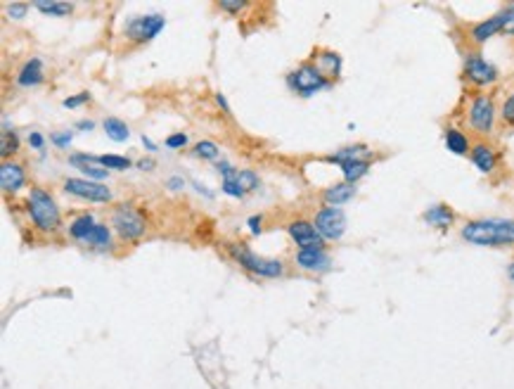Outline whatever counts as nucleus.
I'll return each instance as SVG.
<instances>
[{"instance_id":"obj_16","label":"nucleus","mask_w":514,"mask_h":389,"mask_svg":"<svg viewBox=\"0 0 514 389\" xmlns=\"http://www.w3.org/2000/svg\"><path fill=\"white\" fill-rule=\"evenodd\" d=\"M455 218H457V214L443 202L431 204L429 209H424V214H422V221H424L427 226L438 228V230H448L452 223H455Z\"/></svg>"},{"instance_id":"obj_23","label":"nucleus","mask_w":514,"mask_h":389,"mask_svg":"<svg viewBox=\"0 0 514 389\" xmlns=\"http://www.w3.org/2000/svg\"><path fill=\"white\" fill-rule=\"evenodd\" d=\"M20 152V136L10 129V121L3 119V141H0V155H3V162L10 160V155Z\"/></svg>"},{"instance_id":"obj_12","label":"nucleus","mask_w":514,"mask_h":389,"mask_svg":"<svg viewBox=\"0 0 514 389\" xmlns=\"http://www.w3.org/2000/svg\"><path fill=\"white\" fill-rule=\"evenodd\" d=\"M297 266L301 271H308V273H325L332 269V259H329V254L325 252L322 247H315V249H299L297 252Z\"/></svg>"},{"instance_id":"obj_44","label":"nucleus","mask_w":514,"mask_h":389,"mask_svg":"<svg viewBox=\"0 0 514 389\" xmlns=\"http://www.w3.org/2000/svg\"><path fill=\"white\" fill-rule=\"evenodd\" d=\"M155 167H157V162H155V160H150V157H147V160H140V162H138V169H140V171H155Z\"/></svg>"},{"instance_id":"obj_40","label":"nucleus","mask_w":514,"mask_h":389,"mask_svg":"<svg viewBox=\"0 0 514 389\" xmlns=\"http://www.w3.org/2000/svg\"><path fill=\"white\" fill-rule=\"evenodd\" d=\"M50 141L57 145V148H69L71 145V133L69 131H62V133H50Z\"/></svg>"},{"instance_id":"obj_18","label":"nucleus","mask_w":514,"mask_h":389,"mask_svg":"<svg viewBox=\"0 0 514 389\" xmlns=\"http://www.w3.org/2000/svg\"><path fill=\"white\" fill-rule=\"evenodd\" d=\"M443 145L445 150L452 152V155L457 157H469V152H472V141H469L467 133H462L460 129H455V126H448V129L443 131Z\"/></svg>"},{"instance_id":"obj_3","label":"nucleus","mask_w":514,"mask_h":389,"mask_svg":"<svg viewBox=\"0 0 514 389\" xmlns=\"http://www.w3.org/2000/svg\"><path fill=\"white\" fill-rule=\"evenodd\" d=\"M228 254L232 257V261L242 266L244 271L254 273V276L261 278H280L285 273V264L280 259H266L254 254L247 245H237V242H230L228 245Z\"/></svg>"},{"instance_id":"obj_35","label":"nucleus","mask_w":514,"mask_h":389,"mask_svg":"<svg viewBox=\"0 0 514 389\" xmlns=\"http://www.w3.org/2000/svg\"><path fill=\"white\" fill-rule=\"evenodd\" d=\"M187 145V136L185 133H171V136L166 138V143H164V148L169 150H180Z\"/></svg>"},{"instance_id":"obj_24","label":"nucleus","mask_w":514,"mask_h":389,"mask_svg":"<svg viewBox=\"0 0 514 389\" xmlns=\"http://www.w3.org/2000/svg\"><path fill=\"white\" fill-rule=\"evenodd\" d=\"M102 126H105L107 138H109V141H114V143H126L128 138H131V129L126 126V121H121L116 117L105 119V124H102Z\"/></svg>"},{"instance_id":"obj_28","label":"nucleus","mask_w":514,"mask_h":389,"mask_svg":"<svg viewBox=\"0 0 514 389\" xmlns=\"http://www.w3.org/2000/svg\"><path fill=\"white\" fill-rule=\"evenodd\" d=\"M97 164L105 169H114V171H124V169L131 167V160L121 155H100L97 157Z\"/></svg>"},{"instance_id":"obj_41","label":"nucleus","mask_w":514,"mask_h":389,"mask_svg":"<svg viewBox=\"0 0 514 389\" xmlns=\"http://www.w3.org/2000/svg\"><path fill=\"white\" fill-rule=\"evenodd\" d=\"M29 145H31L34 150H38V152L45 150V138H43V133H38V131L29 133Z\"/></svg>"},{"instance_id":"obj_36","label":"nucleus","mask_w":514,"mask_h":389,"mask_svg":"<svg viewBox=\"0 0 514 389\" xmlns=\"http://www.w3.org/2000/svg\"><path fill=\"white\" fill-rule=\"evenodd\" d=\"M503 15H505L503 34H505V36H514V3L505 5V8H503Z\"/></svg>"},{"instance_id":"obj_46","label":"nucleus","mask_w":514,"mask_h":389,"mask_svg":"<svg viewBox=\"0 0 514 389\" xmlns=\"http://www.w3.org/2000/svg\"><path fill=\"white\" fill-rule=\"evenodd\" d=\"M76 129H81V131H93L95 129V124H93V121H78V124H76Z\"/></svg>"},{"instance_id":"obj_2","label":"nucleus","mask_w":514,"mask_h":389,"mask_svg":"<svg viewBox=\"0 0 514 389\" xmlns=\"http://www.w3.org/2000/svg\"><path fill=\"white\" fill-rule=\"evenodd\" d=\"M27 211L31 216L34 226L43 230V233H52L62 223V214H59V206L55 202V197L43 188H31L27 197Z\"/></svg>"},{"instance_id":"obj_42","label":"nucleus","mask_w":514,"mask_h":389,"mask_svg":"<svg viewBox=\"0 0 514 389\" xmlns=\"http://www.w3.org/2000/svg\"><path fill=\"white\" fill-rule=\"evenodd\" d=\"M247 226H249V230H252V235H261V230H263V216H249Z\"/></svg>"},{"instance_id":"obj_47","label":"nucleus","mask_w":514,"mask_h":389,"mask_svg":"<svg viewBox=\"0 0 514 389\" xmlns=\"http://www.w3.org/2000/svg\"><path fill=\"white\" fill-rule=\"evenodd\" d=\"M143 145H145V148L150 150V152H157V145L152 143V141H150V138H147V136H143Z\"/></svg>"},{"instance_id":"obj_19","label":"nucleus","mask_w":514,"mask_h":389,"mask_svg":"<svg viewBox=\"0 0 514 389\" xmlns=\"http://www.w3.org/2000/svg\"><path fill=\"white\" fill-rule=\"evenodd\" d=\"M358 194V188L346 183V181H341V183H334L322 190V202L327 206H341L346 202H351L353 197Z\"/></svg>"},{"instance_id":"obj_10","label":"nucleus","mask_w":514,"mask_h":389,"mask_svg":"<svg viewBox=\"0 0 514 389\" xmlns=\"http://www.w3.org/2000/svg\"><path fill=\"white\" fill-rule=\"evenodd\" d=\"M64 192L73 194V197L88 199V202H109L112 199V190L102 183L88 178H66L64 181Z\"/></svg>"},{"instance_id":"obj_37","label":"nucleus","mask_w":514,"mask_h":389,"mask_svg":"<svg viewBox=\"0 0 514 389\" xmlns=\"http://www.w3.org/2000/svg\"><path fill=\"white\" fill-rule=\"evenodd\" d=\"M244 8H247V0H223V3H220V10L230 12V15H237V12H242Z\"/></svg>"},{"instance_id":"obj_13","label":"nucleus","mask_w":514,"mask_h":389,"mask_svg":"<svg viewBox=\"0 0 514 389\" xmlns=\"http://www.w3.org/2000/svg\"><path fill=\"white\" fill-rule=\"evenodd\" d=\"M503 27H505V15H503V10H500V12H495L493 17H488V20L476 22L474 27L469 29V41H472L474 45H483V43H488L493 36L503 34Z\"/></svg>"},{"instance_id":"obj_49","label":"nucleus","mask_w":514,"mask_h":389,"mask_svg":"<svg viewBox=\"0 0 514 389\" xmlns=\"http://www.w3.org/2000/svg\"><path fill=\"white\" fill-rule=\"evenodd\" d=\"M507 276H510V281L514 283V259L510 261V266H507Z\"/></svg>"},{"instance_id":"obj_31","label":"nucleus","mask_w":514,"mask_h":389,"mask_svg":"<svg viewBox=\"0 0 514 389\" xmlns=\"http://www.w3.org/2000/svg\"><path fill=\"white\" fill-rule=\"evenodd\" d=\"M194 157H199V160H216L220 148L213 141H199L197 145H194Z\"/></svg>"},{"instance_id":"obj_25","label":"nucleus","mask_w":514,"mask_h":389,"mask_svg":"<svg viewBox=\"0 0 514 389\" xmlns=\"http://www.w3.org/2000/svg\"><path fill=\"white\" fill-rule=\"evenodd\" d=\"M34 8L38 12H43V15H48V17H66L73 12V5L62 3V0H50V3H45V0H36Z\"/></svg>"},{"instance_id":"obj_39","label":"nucleus","mask_w":514,"mask_h":389,"mask_svg":"<svg viewBox=\"0 0 514 389\" xmlns=\"http://www.w3.org/2000/svg\"><path fill=\"white\" fill-rule=\"evenodd\" d=\"M216 171L223 176V181H230V178H235V176H237V169L232 167L230 162H218L216 164Z\"/></svg>"},{"instance_id":"obj_43","label":"nucleus","mask_w":514,"mask_h":389,"mask_svg":"<svg viewBox=\"0 0 514 389\" xmlns=\"http://www.w3.org/2000/svg\"><path fill=\"white\" fill-rule=\"evenodd\" d=\"M166 185H169V190H180V188L185 185V181H183L180 176H171L166 181Z\"/></svg>"},{"instance_id":"obj_7","label":"nucleus","mask_w":514,"mask_h":389,"mask_svg":"<svg viewBox=\"0 0 514 389\" xmlns=\"http://www.w3.org/2000/svg\"><path fill=\"white\" fill-rule=\"evenodd\" d=\"M462 74H464V78H467V83H472V86H476V88L493 86V83L500 78L498 66H495L493 62H488L481 52H467V55H464Z\"/></svg>"},{"instance_id":"obj_14","label":"nucleus","mask_w":514,"mask_h":389,"mask_svg":"<svg viewBox=\"0 0 514 389\" xmlns=\"http://www.w3.org/2000/svg\"><path fill=\"white\" fill-rule=\"evenodd\" d=\"M469 162L476 167V171L481 174H493L495 169H498V152L491 143L486 141H479L472 145V152H469Z\"/></svg>"},{"instance_id":"obj_11","label":"nucleus","mask_w":514,"mask_h":389,"mask_svg":"<svg viewBox=\"0 0 514 389\" xmlns=\"http://www.w3.org/2000/svg\"><path fill=\"white\" fill-rule=\"evenodd\" d=\"M287 233H290V238L299 245V249H315V247L325 249V238L317 233L313 221H306V218H294L290 226H287Z\"/></svg>"},{"instance_id":"obj_34","label":"nucleus","mask_w":514,"mask_h":389,"mask_svg":"<svg viewBox=\"0 0 514 389\" xmlns=\"http://www.w3.org/2000/svg\"><path fill=\"white\" fill-rule=\"evenodd\" d=\"M220 190H223L225 194H230V197H235V199H242L244 194H247V192L242 190L240 185H237V181H235V178L223 181V185H220Z\"/></svg>"},{"instance_id":"obj_32","label":"nucleus","mask_w":514,"mask_h":389,"mask_svg":"<svg viewBox=\"0 0 514 389\" xmlns=\"http://www.w3.org/2000/svg\"><path fill=\"white\" fill-rule=\"evenodd\" d=\"M500 119H503L505 126H514V93L505 97L503 107H500Z\"/></svg>"},{"instance_id":"obj_8","label":"nucleus","mask_w":514,"mask_h":389,"mask_svg":"<svg viewBox=\"0 0 514 389\" xmlns=\"http://www.w3.org/2000/svg\"><path fill=\"white\" fill-rule=\"evenodd\" d=\"M164 27H166V17L159 15V12L133 17V20L126 24V38L133 41V43H147V41L157 38Z\"/></svg>"},{"instance_id":"obj_9","label":"nucleus","mask_w":514,"mask_h":389,"mask_svg":"<svg viewBox=\"0 0 514 389\" xmlns=\"http://www.w3.org/2000/svg\"><path fill=\"white\" fill-rule=\"evenodd\" d=\"M313 226L325 240H339L346 233V214L341 206H322L313 218Z\"/></svg>"},{"instance_id":"obj_5","label":"nucleus","mask_w":514,"mask_h":389,"mask_svg":"<svg viewBox=\"0 0 514 389\" xmlns=\"http://www.w3.org/2000/svg\"><path fill=\"white\" fill-rule=\"evenodd\" d=\"M495 114H498V107H495L493 95L476 93L467 105L469 129L474 133H479V136H491L495 129Z\"/></svg>"},{"instance_id":"obj_22","label":"nucleus","mask_w":514,"mask_h":389,"mask_svg":"<svg viewBox=\"0 0 514 389\" xmlns=\"http://www.w3.org/2000/svg\"><path fill=\"white\" fill-rule=\"evenodd\" d=\"M370 167H372V160H351V162L339 164L341 174H344V181L351 185H356L360 178H365V176L370 174Z\"/></svg>"},{"instance_id":"obj_4","label":"nucleus","mask_w":514,"mask_h":389,"mask_svg":"<svg viewBox=\"0 0 514 389\" xmlns=\"http://www.w3.org/2000/svg\"><path fill=\"white\" fill-rule=\"evenodd\" d=\"M287 86L301 97H310V95H315L317 90L332 88V81H329V78L317 69L315 62H304V64H299L294 71H290V76H287Z\"/></svg>"},{"instance_id":"obj_33","label":"nucleus","mask_w":514,"mask_h":389,"mask_svg":"<svg viewBox=\"0 0 514 389\" xmlns=\"http://www.w3.org/2000/svg\"><path fill=\"white\" fill-rule=\"evenodd\" d=\"M5 12H8L10 20H22L29 12V3H10V5H5Z\"/></svg>"},{"instance_id":"obj_20","label":"nucleus","mask_w":514,"mask_h":389,"mask_svg":"<svg viewBox=\"0 0 514 389\" xmlns=\"http://www.w3.org/2000/svg\"><path fill=\"white\" fill-rule=\"evenodd\" d=\"M313 62L317 64V69L325 74L329 81L332 78H339L341 76V66H344V59H341L339 52L334 50H320L313 55Z\"/></svg>"},{"instance_id":"obj_38","label":"nucleus","mask_w":514,"mask_h":389,"mask_svg":"<svg viewBox=\"0 0 514 389\" xmlns=\"http://www.w3.org/2000/svg\"><path fill=\"white\" fill-rule=\"evenodd\" d=\"M88 100H90V93H88V90H83V93H78V95L66 97V100L62 102V105H64L66 109H73V107H81L83 102H88Z\"/></svg>"},{"instance_id":"obj_6","label":"nucleus","mask_w":514,"mask_h":389,"mask_svg":"<svg viewBox=\"0 0 514 389\" xmlns=\"http://www.w3.org/2000/svg\"><path fill=\"white\" fill-rule=\"evenodd\" d=\"M112 226L114 230L119 233L121 240H128V242H136L145 235V228H147V218L140 214L133 204H119L114 206L112 211Z\"/></svg>"},{"instance_id":"obj_15","label":"nucleus","mask_w":514,"mask_h":389,"mask_svg":"<svg viewBox=\"0 0 514 389\" xmlns=\"http://www.w3.org/2000/svg\"><path fill=\"white\" fill-rule=\"evenodd\" d=\"M24 183H27V174H24V167L20 162L5 160L0 164V185H3L5 192H20Z\"/></svg>"},{"instance_id":"obj_21","label":"nucleus","mask_w":514,"mask_h":389,"mask_svg":"<svg viewBox=\"0 0 514 389\" xmlns=\"http://www.w3.org/2000/svg\"><path fill=\"white\" fill-rule=\"evenodd\" d=\"M351 160H370V148L365 143H356V145H346V148L336 150L334 155L325 157L327 164H336V167L341 162H351Z\"/></svg>"},{"instance_id":"obj_1","label":"nucleus","mask_w":514,"mask_h":389,"mask_svg":"<svg viewBox=\"0 0 514 389\" xmlns=\"http://www.w3.org/2000/svg\"><path fill=\"white\" fill-rule=\"evenodd\" d=\"M460 238L476 247H514V218H472L460 228Z\"/></svg>"},{"instance_id":"obj_27","label":"nucleus","mask_w":514,"mask_h":389,"mask_svg":"<svg viewBox=\"0 0 514 389\" xmlns=\"http://www.w3.org/2000/svg\"><path fill=\"white\" fill-rule=\"evenodd\" d=\"M85 245H93V247H109L112 245V230H109L105 223H95L93 230L85 235Z\"/></svg>"},{"instance_id":"obj_26","label":"nucleus","mask_w":514,"mask_h":389,"mask_svg":"<svg viewBox=\"0 0 514 389\" xmlns=\"http://www.w3.org/2000/svg\"><path fill=\"white\" fill-rule=\"evenodd\" d=\"M95 218H93V214H81V216H76L71 221V226H69V235L71 238H76V240H85V235L90 233V230H93V226H95Z\"/></svg>"},{"instance_id":"obj_17","label":"nucleus","mask_w":514,"mask_h":389,"mask_svg":"<svg viewBox=\"0 0 514 389\" xmlns=\"http://www.w3.org/2000/svg\"><path fill=\"white\" fill-rule=\"evenodd\" d=\"M43 81H45V71H43V62L38 57L27 59V62L20 66V71H17V83H20L22 88L41 86Z\"/></svg>"},{"instance_id":"obj_29","label":"nucleus","mask_w":514,"mask_h":389,"mask_svg":"<svg viewBox=\"0 0 514 389\" xmlns=\"http://www.w3.org/2000/svg\"><path fill=\"white\" fill-rule=\"evenodd\" d=\"M76 169L88 181H95V183H102V181L109 178V169H105V167H95V164H81V167H76Z\"/></svg>"},{"instance_id":"obj_48","label":"nucleus","mask_w":514,"mask_h":389,"mask_svg":"<svg viewBox=\"0 0 514 389\" xmlns=\"http://www.w3.org/2000/svg\"><path fill=\"white\" fill-rule=\"evenodd\" d=\"M194 188H197V192H201V194H206V197H213V192L211 190H206V188H201L199 183H192Z\"/></svg>"},{"instance_id":"obj_30","label":"nucleus","mask_w":514,"mask_h":389,"mask_svg":"<svg viewBox=\"0 0 514 389\" xmlns=\"http://www.w3.org/2000/svg\"><path fill=\"white\" fill-rule=\"evenodd\" d=\"M235 181H237V185H240L244 192H252V190H256V188H259V176H256L254 171H249V169H242V171H237Z\"/></svg>"},{"instance_id":"obj_45","label":"nucleus","mask_w":514,"mask_h":389,"mask_svg":"<svg viewBox=\"0 0 514 389\" xmlns=\"http://www.w3.org/2000/svg\"><path fill=\"white\" fill-rule=\"evenodd\" d=\"M216 102H218V107L223 109L225 114H230V105H228V100H225L223 93H216Z\"/></svg>"}]
</instances>
